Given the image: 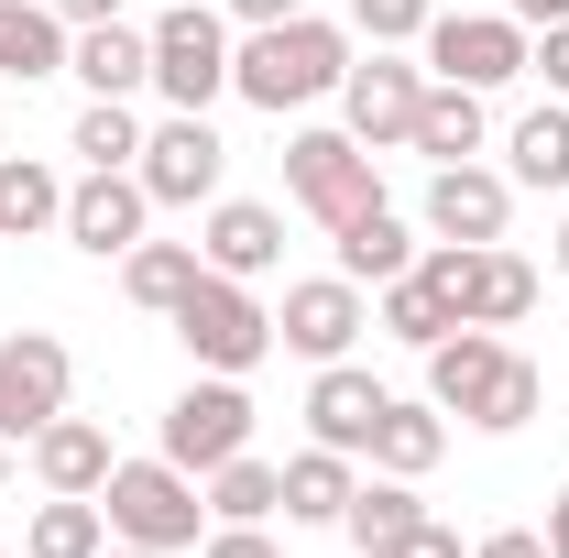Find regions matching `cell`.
<instances>
[{
  "label": "cell",
  "instance_id": "6",
  "mask_svg": "<svg viewBox=\"0 0 569 558\" xmlns=\"http://www.w3.org/2000/svg\"><path fill=\"white\" fill-rule=\"evenodd\" d=\"M252 449V395H241V372H209V383H187L176 406H164V460L176 471H219V460H241Z\"/></svg>",
  "mask_w": 569,
  "mask_h": 558
},
{
  "label": "cell",
  "instance_id": "8",
  "mask_svg": "<svg viewBox=\"0 0 569 558\" xmlns=\"http://www.w3.org/2000/svg\"><path fill=\"white\" fill-rule=\"evenodd\" d=\"M526 22L515 11H438L427 22V67L449 77V88H503V77H526Z\"/></svg>",
  "mask_w": 569,
  "mask_h": 558
},
{
  "label": "cell",
  "instance_id": "33",
  "mask_svg": "<svg viewBox=\"0 0 569 558\" xmlns=\"http://www.w3.org/2000/svg\"><path fill=\"white\" fill-rule=\"evenodd\" d=\"M537 406H548V372L503 350V372H493V395H482V417H471V427H493V438H503V427H526Z\"/></svg>",
  "mask_w": 569,
  "mask_h": 558
},
{
  "label": "cell",
  "instance_id": "43",
  "mask_svg": "<svg viewBox=\"0 0 569 558\" xmlns=\"http://www.w3.org/2000/svg\"><path fill=\"white\" fill-rule=\"evenodd\" d=\"M99 558H153V548H99Z\"/></svg>",
  "mask_w": 569,
  "mask_h": 558
},
{
  "label": "cell",
  "instance_id": "7",
  "mask_svg": "<svg viewBox=\"0 0 569 558\" xmlns=\"http://www.w3.org/2000/svg\"><path fill=\"white\" fill-rule=\"evenodd\" d=\"M153 88H164L176 110H209L219 88H230V22L198 11V0H176V11L153 22Z\"/></svg>",
  "mask_w": 569,
  "mask_h": 558
},
{
  "label": "cell",
  "instance_id": "17",
  "mask_svg": "<svg viewBox=\"0 0 569 558\" xmlns=\"http://www.w3.org/2000/svg\"><path fill=\"white\" fill-rule=\"evenodd\" d=\"M198 263H209V275H274L284 263V219L274 209H252V198H219L209 209V241H198Z\"/></svg>",
  "mask_w": 569,
  "mask_h": 558
},
{
  "label": "cell",
  "instance_id": "26",
  "mask_svg": "<svg viewBox=\"0 0 569 558\" xmlns=\"http://www.w3.org/2000/svg\"><path fill=\"white\" fill-rule=\"evenodd\" d=\"M99 548H110L99 492H56V504L33 515V537H22V558H99Z\"/></svg>",
  "mask_w": 569,
  "mask_h": 558
},
{
  "label": "cell",
  "instance_id": "18",
  "mask_svg": "<svg viewBox=\"0 0 569 558\" xmlns=\"http://www.w3.org/2000/svg\"><path fill=\"white\" fill-rule=\"evenodd\" d=\"M67 77H88V99H132L142 77H153V33H132V22H77Z\"/></svg>",
  "mask_w": 569,
  "mask_h": 558
},
{
  "label": "cell",
  "instance_id": "19",
  "mask_svg": "<svg viewBox=\"0 0 569 558\" xmlns=\"http://www.w3.org/2000/svg\"><path fill=\"white\" fill-rule=\"evenodd\" d=\"M67 22H56V0H0V77H67Z\"/></svg>",
  "mask_w": 569,
  "mask_h": 558
},
{
  "label": "cell",
  "instance_id": "28",
  "mask_svg": "<svg viewBox=\"0 0 569 558\" xmlns=\"http://www.w3.org/2000/svg\"><path fill=\"white\" fill-rule=\"evenodd\" d=\"M67 219V187L33 165V153H11L0 165V241H22V230H56Z\"/></svg>",
  "mask_w": 569,
  "mask_h": 558
},
{
  "label": "cell",
  "instance_id": "23",
  "mask_svg": "<svg viewBox=\"0 0 569 558\" xmlns=\"http://www.w3.org/2000/svg\"><path fill=\"white\" fill-rule=\"evenodd\" d=\"M406 142H417L427 165H471V153H482V88H449V77H438Z\"/></svg>",
  "mask_w": 569,
  "mask_h": 558
},
{
  "label": "cell",
  "instance_id": "29",
  "mask_svg": "<svg viewBox=\"0 0 569 558\" xmlns=\"http://www.w3.org/2000/svg\"><path fill=\"white\" fill-rule=\"evenodd\" d=\"M383 329H395V340H417V350H438L449 329H460V307H449V296H438V285L406 263V275L383 285Z\"/></svg>",
  "mask_w": 569,
  "mask_h": 558
},
{
  "label": "cell",
  "instance_id": "38",
  "mask_svg": "<svg viewBox=\"0 0 569 558\" xmlns=\"http://www.w3.org/2000/svg\"><path fill=\"white\" fill-rule=\"evenodd\" d=\"M395 558H460V537H449V526L427 515V526H417V537H406V548H395Z\"/></svg>",
  "mask_w": 569,
  "mask_h": 558
},
{
  "label": "cell",
  "instance_id": "3",
  "mask_svg": "<svg viewBox=\"0 0 569 558\" xmlns=\"http://www.w3.org/2000/svg\"><path fill=\"white\" fill-rule=\"evenodd\" d=\"M417 275L438 285V296H449L471 329H515V318L537 307V263H515L503 241H438Z\"/></svg>",
  "mask_w": 569,
  "mask_h": 558
},
{
  "label": "cell",
  "instance_id": "13",
  "mask_svg": "<svg viewBox=\"0 0 569 558\" xmlns=\"http://www.w3.org/2000/svg\"><path fill=\"white\" fill-rule=\"evenodd\" d=\"M142 209H153V198H142L132 165H121V176H88V187H67V241L110 263V252H132V241H142Z\"/></svg>",
  "mask_w": 569,
  "mask_h": 558
},
{
  "label": "cell",
  "instance_id": "24",
  "mask_svg": "<svg viewBox=\"0 0 569 558\" xmlns=\"http://www.w3.org/2000/svg\"><path fill=\"white\" fill-rule=\"evenodd\" d=\"M406 263H417V241H406V219H395V209L340 219V275H351V285H395Z\"/></svg>",
  "mask_w": 569,
  "mask_h": 558
},
{
  "label": "cell",
  "instance_id": "22",
  "mask_svg": "<svg viewBox=\"0 0 569 558\" xmlns=\"http://www.w3.org/2000/svg\"><path fill=\"white\" fill-rule=\"evenodd\" d=\"M351 449H329V438H318V449H296V460H284V515H296V526H340V515H351Z\"/></svg>",
  "mask_w": 569,
  "mask_h": 558
},
{
  "label": "cell",
  "instance_id": "25",
  "mask_svg": "<svg viewBox=\"0 0 569 558\" xmlns=\"http://www.w3.org/2000/svg\"><path fill=\"white\" fill-rule=\"evenodd\" d=\"M198 275H209V263H198L187 241H132V252H121V285H132V307H164V318L187 307V285H198Z\"/></svg>",
  "mask_w": 569,
  "mask_h": 558
},
{
  "label": "cell",
  "instance_id": "42",
  "mask_svg": "<svg viewBox=\"0 0 569 558\" xmlns=\"http://www.w3.org/2000/svg\"><path fill=\"white\" fill-rule=\"evenodd\" d=\"M230 11H241V22H296L307 0H230Z\"/></svg>",
  "mask_w": 569,
  "mask_h": 558
},
{
  "label": "cell",
  "instance_id": "41",
  "mask_svg": "<svg viewBox=\"0 0 569 558\" xmlns=\"http://www.w3.org/2000/svg\"><path fill=\"white\" fill-rule=\"evenodd\" d=\"M537 537H548V558H569V482H559V504H548V526H537Z\"/></svg>",
  "mask_w": 569,
  "mask_h": 558
},
{
  "label": "cell",
  "instance_id": "30",
  "mask_svg": "<svg viewBox=\"0 0 569 558\" xmlns=\"http://www.w3.org/2000/svg\"><path fill=\"white\" fill-rule=\"evenodd\" d=\"M515 187H569V99L515 121Z\"/></svg>",
  "mask_w": 569,
  "mask_h": 558
},
{
  "label": "cell",
  "instance_id": "36",
  "mask_svg": "<svg viewBox=\"0 0 569 558\" xmlns=\"http://www.w3.org/2000/svg\"><path fill=\"white\" fill-rule=\"evenodd\" d=\"M198 558H284V548H274V537H263V526H219V537H209V548H198Z\"/></svg>",
  "mask_w": 569,
  "mask_h": 558
},
{
  "label": "cell",
  "instance_id": "35",
  "mask_svg": "<svg viewBox=\"0 0 569 558\" xmlns=\"http://www.w3.org/2000/svg\"><path fill=\"white\" fill-rule=\"evenodd\" d=\"M526 67L548 77V99H569V22H548V44H537V56H526Z\"/></svg>",
  "mask_w": 569,
  "mask_h": 558
},
{
  "label": "cell",
  "instance_id": "14",
  "mask_svg": "<svg viewBox=\"0 0 569 558\" xmlns=\"http://www.w3.org/2000/svg\"><path fill=\"white\" fill-rule=\"evenodd\" d=\"M503 209H515V176H482V165H438V187H427L438 241H503Z\"/></svg>",
  "mask_w": 569,
  "mask_h": 558
},
{
  "label": "cell",
  "instance_id": "34",
  "mask_svg": "<svg viewBox=\"0 0 569 558\" xmlns=\"http://www.w3.org/2000/svg\"><path fill=\"white\" fill-rule=\"evenodd\" d=\"M351 22L372 33V44H417L438 11H427V0H351Z\"/></svg>",
  "mask_w": 569,
  "mask_h": 558
},
{
  "label": "cell",
  "instance_id": "15",
  "mask_svg": "<svg viewBox=\"0 0 569 558\" xmlns=\"http://www.w3.org/2000/svg\"><path fill=\"white\" fill-rule=\"evenodd\" d=\"M493 372H503V340H493V329H471V318H460L449 340L427 350V406H438V417H482V395H493Z\"/></svg>",
  "mask_w": 569,
  "mask_h": 558
},
{
  "label": "cell",
  "instance_id": "31",
  "mask_svg": "<svg viewBox=\"0 0 569 558\" xmlns=\"http://www.w3.org/2000/svg\"><path fill=\"white\" fill-rule=\"evenodd\" d=\"M274 504H284V471H263L252 449H241V460H219V471H209V515H219V526H263Z\"/></svg>",
  "mask_w": 569,
  "mask_h": 558
},
{
  "label": "cell",
  "instance_id": "21",
  "mask_svg": "<svg viewBox=\"0 0 569 558\" xmlns=\"http://www.w3.org/2000/svg\"><path fill=\"white\" fill-rule=\"evenodd\" d=\"M340 526H351V548H361V558H395V548L427 526V504H417V482H406V471H383V482H361V492H351V515H340Z\"/></svg>",
  "mask_w": 569,
  "mask_h": 558
},
{
  "label": "cell",
  "instance_id": "5",
  "mask_svg": "<svg viewBox=\"0 0 569 558\" xmlns=\"http://www.w3.org/2000/svg\"><path fill=\"white\" fill-rule=\"evenodd\" d=\"M284 187H296V209L307 219H361V209H383V187H372V142L351 132H296L284 142Z\"/></svg>",
  "mask_w": 569,
  "mask_h": 558
},
{
  "label": "cell",
  "instance_id": "11",
  "mask_svg": "<svg viewBox=\"0 0 569 558\" xmlns=\"http://www.w3.org/2000/svg\"><path fill=\"white\" fill-rule=\"evenodd\" d=\"M284 350H307V361H340L361 340V285L351 275H318V285H284V318H274Z\"/></svg>",
  "mask_w": 569,
  "mask_h": 558
},
{
  "label": "cell",
  "instance_id": "45",
  "mask_svg": "<svg viewBox=\"0 0 569 558\" xmlns=\"http://www.w3.org/2000/svg\"><path fill=\"white\" fill-rule=\"evenodd\" d=\"M559 275H569V230H559Z\"/></svg>",
  "mask_w": 569,
  "mask_h": 558
},
{
  "label": "cell",
  "instance_id": "39",
  "mask_svg": "<svg viewBox=\"0 0 569 558\" xmlns=\"http://www.w3.org/2000/svg\"><path fill=\"white\" fill-rule=\"evenodd\" d=\"M503 11H515L526 33H548V22H569V0H503Z\"/></svg>",
  "mask_w": 569,
  "mask_h": 558
},
{
  "label": "cell",
  "instance_id": "32",
  "mask_svg": "<svg viewBox=\"0 0 569 558\" xmlns=\"http://www.w3.org/2000/svg\"><path fill=\"white\" fill-rule=\"evenodd\" d=\"M77 153H88V176H121V165L142 153L132 99H88V110H77Z\"/></svg>",
  "mask_w": 569,
  "mask_h": 558
},
{
  "label": "cell",
  "instance_id": "4",
  "mask_svg": "<svg viewBox=\"0 0 569 558\" xmlns=\"http://www.w3.org/2000/svg\"><path fill=\"white\" fill-rule=\"evenodd\" d=\"M176 340L198 350V372H252V361L274 350V318L252 307V285H241V275H198V285H187V307H176Z\"/></svg>",
  "mask_w": 569,
  "mask_h": 558
},
{
  "label": "cell",
  "instance_id": "37",
  "mask_svg": "<svg viewBox=\"0 0 569 558\" xmlns=\"http://www.w3.org/2000/svg\"><path fill=\"white\" fill-rule=\"evenodd\" d=\"M471 558H548V537H537V526H503V537H482Z\"/></svg>",
  "mask_w": 569,
  "mask_h": 558
},
{
  "label": "cell",
  "instance_id": "16",
  "mask_svg": "<svg viewBox=\"0 0 569 558\" xmlns=\"http://www.w3.org/2000/svg\"><path fill=\"white\" fill-rule=\"evenodd\" d=\"M383 383L372 372H351V361H318V383H307V427L329 438V449H372V427H383Z\"/></svg>",
  "mask_w": 569,
  "mask_h": 558
},
{
  "label": "cell",
  "instance_id": "40",
  "mask_svg": "<svg viewBox=\"0 0 569 558\" xmlns=\"http://www.w3.org/2000/svg\"><path fill=\"white\" fill-rule=\"evenodd\" d=\"M56 22H67V33L77 22H121V0H56Z\"/></svg>",
  "mask_w": 569,
  "mask_h": 558
},
{
  "label": "cell",
  "instance_id": "2",
  "mask_svg": "<svg viewBox=\"0 0 569 558\" xmlns=\"http://www.w3.org/2000/svg\"><path fill=\"white\" fill-rule=\"evenodd\" d=\"M99 515H110V537L121 548H198V471H176V460H110V482H99Z\"/></svg>",
  "mask_w": 569,
  "mask_h": 558
},
{
  "label": "cell",
  "instance_id": "9",
  "mask_svg": "<svg viewBox=\"0 0 569 558\" xmlns=\"http://www.w3.org/2000/svg\"><path fill=\"white\" fill-rule=\"evenodd\" d=\"M219 165H230V142L209 132V110H176L164 132H142L132 176L153 209H198V198H219Z\"/></svg>",
  "mask_w": 569,
  "mask_h": 558
},
{
  "label": "cell",
  "instance_id": "20",
  "mask_svg": "<svg viewBox=\"0 0 569 558\" xmlns=\"http://www.w3.org/2000/svg\"><path fill=\"white\" fill-rule=\"evenodd\" d=\"M33 471H44V492H99L110 482V427H88V417L33 427Z\"/></svg>",
  "mask_w": 569,
  "mask_h": 558
},
{
  "label": "cell",
  "instance_id": "1",
  "mask_svg": "<svg viewBox=\"0 0 569 558\" xmlns=\"http://www.w3.org/2000/svg\"><path fill=\"white\" fill-rule=\"evenodd\" d=\"M351 77V33L340 22H318V11H296V22H252V44L230 56V88L252 99V110H307V99H329Z\"/></svg>",
  "mask_w": 569,
  "mask_h": 558
},
{
  "label": "cell",
  "instance_id": "27",
  "mask_svg": "<svg viewBox=\"0 0 569 558\" xmlns=\"http://www.w3.org/2000/svg\"><path fill=\"white\" fill-rule=\"evenodd\" d=\"M438 449H449V427H438V406H383V427H372V471H438Z\"/></svg>",
  "mask_w": 569,
  "mask_h": 558
},
{
  "label": "cell",
  "instance_id": "44",
  "mask_svg": "<svg viewBox=\"0 0 569 558\" xmlns=\"http://www.w3.org/2000/svg\"><path fill=\"white\" fill-rule=\"evenodd\" d=\"M0 482H11V438H0Z\"/></svg>",
  "mask_w": 569,
  "mask_h": 558
},
{
  "label": "cell",
  "instance_id": "10",
  "mask_svg": "<svg viewBox=\"0 0 569 558\" xmlns=\"http://www.w3.org/2000/svg\"><path fill=\"white\" fill-rule=\"evenodd\" d=\"M67 383H77L67 340H44V329H11V340H0V438H33V427H56V417H67Z\"/></svg>",
  "mask_w": 569,
  "mask_h": 558
},
{
  "label": "cell",
  "instance_id": "12",
  "mask_svg": "<svg viewBox=\"0 0 569 558\" xmlns=\"http://www.w3.org/2000/svg\"><path fill=\"white\" fill-rule=\"evenodd\" d=\"M340 99H351V142H406L417 132V110H427V77L417 67H395V56H372V67H351L340 77Z\"/></svg>",
  "mask_w": 569,
  "mask_h": 558
}]
</instances>
